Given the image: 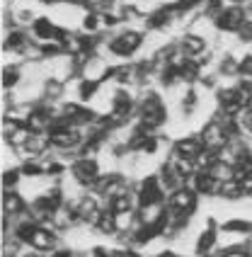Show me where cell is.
Segmentation results:
<instances>
[{
  "label": "cell",
  "instance_id": "6da1fadb",
  "mask_svg": "<svg viewBox=\"0 0 252 257\" xmlns=\"http://www.w3.org/2000/svg\"><path fill=\"white\" fill-rule=\"evenodd\" d=\"M17 238L29 245H34L37 250H51L56 245V238H54L51 230L42 228V226H34V223H22L17 228Z\"/></svg>",
  "mask_w": 252,
  "mask_h": 257
},
{
  "label": "cell",
  "instance_id": "7a4b0ae2",
  "mask_svg": "<svg viewBox=\"0 0 252 257\" xmlns=\"http://www.w3.org/2000/svg\"><path fill=\"white\" fill-rule=\"evenodd\" d=\"M49 139L58 148H73V146H78L83 141V134L78 128H70L68 121H54L51 128H49Z\"/></svg>",
  "mask_w": 252,
  "mask_h": 257
},
{
  "label": "cell",
  "instance_id": "3957f363",
  "mask_svg": "<svg viewBox=\"0 0 252 257\" xmlns=\"http://www.w3.org/2000/svg\"><path fill=\"white\" fill-rule=\"evenodd\" d=\"M247 92L245 90H235V87H228V90H221L218 92V102H221V107H223V112L228 116H235L242 109V107H247Z\"/></svg>",
  "mask_w": 252,
  "mask_h": 257
},
{
  "label": "cell",
  "instance_id": "277c9868",
  "mask_svg": "<svg viewBox=\"0 0 252 257\" xmlns=\"http://www.w3.org/2000/svg\"><path fill=\"white\" fill-rule=\"evenodd\" d=\"M141 116H143V119H141V124H143V126L155 128L158 124H163V119H165V107L155 100V97H151V100H146V104H143Z\"/></svg>",
  "mask_w": 252,
  "mask_h": 257
},
{
  "label": "cell",
  "instance_id": "5b68a950",
  "mask_svg": "<svg viewBox=\"0 0 252 257\" xmlns=\"http://www.w3.org/2000/svg\"><path fill=\"white\" fill-rule=\"evenodd\" d=\"M73 175L78 177V182H83V185H90V182H97L99 180V168L95 160H90V158H80L75 165H73Z\"/></svg>",
  "mask_w": 252,
  "mask_h": 257
},
{
  "label": "cell",
  "instance_id": "8992f818",
  "mask_svg": "<svg viewBox=\"0 0 252 257\" xmlns=\"http://www.w3.org/2000/svg\"><path fill=\"white\" fill-rule=\"evenodd\" d=\"M196 206V197L194 192H189V189H180V192H175L172 194V199H170V209L175 211V214L180 216H187L192 214Z\"/></svg>",
  "mask_w": 252,
  "mask_h": 257
},
{
  "label": "cell",
  "instance_id": "52a82bcc",
  "mask_svg": "<svg viewBox=\"0 0 252 257\" xmlns=\"http://www.w3.org/2000/svg\"><path fill=\"white\" fill-rule=\"evenodd\" d=\"M206 151V143H204V139L199 136H189V139H182V141L175 143V153H180V156L184 158H192V160H196V156H201Z\"/></svg>",
  "mask_w": 252,
  "mask_h": 257
},
{
  "label": "cell",
  "instance_id": "ba28073f",
  "mask_svg": "<svg viewBox=\"0 0 252 257\" xmlns=\"http://www.w3.org/2000/svg\"><path fill=\"white\" fill-rule=\"evenodd\" d=\"M163 199V187H160V180L158 177H148L143 187H141V206H151V204H158Z\"/></svg>",
  "mask_w": 252,
  "mask_h": 257
},
{
  "label": "cell",
  "instance_id": "9c48e42d",
  "mask_svg": "<svg viewBox=\"0 0 252 257\" xmlns=\"http://www.w3.org/2000/svg\"><path fill=\"white\" fill-rule=\"evenodd\" d=\"M141 39H143V37L136 34V32H126L124 37H116L112 42V51L119 54V56H129V54H134L141 46Z\"/></svg>",
  "mask_w": 252,
  "mask_h": 257
},
{
  "label": "cell",
  "instance_id": "30bf717a",
  "mask_svg": "<svg viewBox=\"0 0 252 257\" xmlns=\"http://www.w3.org/2000/svg\"><path fill=\"white\" fill-rule=\"evenodd\" d=\"M201 139L206 143V148H213V151H218V148H223L225 143H228V131L225 126H218V124H209V126L204 128V134H201Z\"/></svg>",
  "mask_w": 252,
  "mask_h": 257
},
{
  "label": "cell",
  "instance_id": "8fae6325",
  "mask_svg": "<svg viewBox=\"0 0 252 257\" xmlns=\"http://www.w3.org/2000/svg\"><path fill=\"white\" fill-rule=\"evenodd\" d=\"M168 168L175 172L180 180H187V177H192V175H194V160H192V158L180 156V153H175V156L170 158Z\"/></svg>",
  "mask_w": 252,
  "mask_h": 257
},
{
  "label": "cell",
  "instance_id": "7c38bea8",
  "mask_svg": "<svg viewBox=\"0 0 252 257\" xmlns=\"http://www.w3.org/2000/svg\"><path fill=\"white\" fill-rule=\"evenodd\" d=\"M218 187H221L218 185V177L211 170H199L194 175V189L199 194H211V192H216Z\"/></svg>",
  "mask_w": 252,
  "mask_h": 257
},
{
  "label": "cell",
  "instance_id": "4fadbf2b",
  "mask_svg": "<svg viewBox=\"0 0 252 257\" xmlns=\"http://www.w3.org/2000/svg\"><path fill=\"white\" fill-rule=\"evenodd\" d=\"M3 131H5L8 143H13V146H27V141H29V128L27 126L22 128L20 124H15V121H5Z\"/></svg>",
  "mask_w": 252,
  "mask_h": 257
},
{
  "label": "cell",
  "instance_id": "5bb4252c",
  "mask_svg": "<svg viewBox=\"0 0 252 257\" xmlns=\"http://www.w3.org/2000/svg\"><path fill=\"white\" fill-rule=\"evenodd\" d=\"M216 25L221 29H235L242 25V10L240 8H228L223 13L218 15V20H216Z\"/></svg>",
  "mask_w": 252,
  "mask_h": 257
},
{
  "label": "cell",
  "instance_id": "9a60e30c",
  "mask_svg": "<svg viewBox=\"0 0 252 257\" xmlns=\"http://www.w3.org/2000/svg\"><path fill=\"white\" fill-rule=\"evenodd\" d=\"M61 201H63V197H61V192H49L46 197H42V199H37V211H42V214H56L58 206H61Z\"/></svg>",
  "mask_w": 252,
  "mask_h": 257
},
{
  "label": "cell",
  "instance_id": "2e32d148",
  "mask_svg": "<svg viewBox=\"0 0 252 257\" xmlns=\"http://www.w3.org/2000/svg\"><path fill=\"white\" fill-rule=\"evenodd\" d=\"M78 214H80V218H83V221H87V223H97V218H99V206L95 204V199L85 197V199L78 204Z\"/></svg>",
  "mask_w": 252,
  "mask_h": 257
},
{
  "label": "cell",
  "instance_id": "e0dca14e",
  "mask_svg": "<svg viewBox=\"0 0 252 257\" xmlns=\"http://www.w3.org/2000/svg\"><path fill=\"white\" fill-rule=\"evenodd\" d=\"M165 226H168V214H160V218H155L153 223H148L146 228H141V235H136V238H139L141 243H146L148 238H153V235H158V233H163Z\"/></svg>",
  "mask_w": 252,
  "mask_h": 257
},
{
  "label": "cell",
  "instance_id": "ac0fdd59",
  "mask_svg": "<svg viewBox=\"0 0 252 257\" xmlns=\"http://www.w3.org/2000/svg\"><path fill=\"white\" fill-rule=\"evenodd\" d=\"M3 211L8 216L22 214V211H25V201H22V197L15 194V192H8V194L3 197Z\"/></svg>",
  "mask_w": 252,
  "mask_h": 257
},
{
  "label": "cell",
  "instance_id": "d6986e66",
  "mask_svg": "<svg viewBox=\"0 0 252 257\" xmlns=\"http://www.w3.org/2000/svg\"><path fill=\"white\" fill-rule=\"evenodd\" d=\"M131 204H134V199H131V194H129V192H116V194H112L109 209H112L114 214L121 216V214H129Z\"/></svg>",
  "mask_w": 252,
  "mask_h": 257
},
{
  "label": "cell",
  "instance_id": "ffe728a7",
  "mask_svg": "<svg viewBox=\"0 0 252 257\" xmlns=\"http://www.w3.org/2000/svg\"><path fill=\"white\" fill-rule=\"evenodd\" d=\"M46 124H49V112H46V109H34V112L27 116V128L34 131V134H39Z\"/></svg>",
  "mask_w": 252,
  "mask_h": 257
},
{
  "label": "cell",
  "instance_id": "44dd1931",
  "mask_svg": "<svg viewBox=\"0 0 252 257\" xmlns=\"http://www.w3.org/2000/svg\"><path fill=\"white\" fill-rule=\"evenodd\" d=\"M95 226H97L102 233H114V230H116V214H114L112 209H109V211H99V218Z\"/></svg>",
  "mask_w": 252,
  "mask_h": 257
},
{
  "label": "cell",
  "instance_id": "7402d4cb",
  "mask_svg": "<svg viewBox=\"0 0 252 257\" xmlns=\"http://www.w3.org/2000/svg\"><path fill=\"white\" fill-rule=\"evenodd\" d=\"M216 163H218V156H216L213 148H206V151H204L201 156H196V160H194V165L199 170H211Z\"/></svg>",
  "mask_w": 252,
  "mask_h": 257
},
{
  "label": "cell",
  "instance_id": "603a6c76",
  "mask_svg": "<svg viewBox=\"0 0 252 257\" xmlns=\"http://www.w3.org/2000/svg\"><path fill=\"white\" fill-rule=\"evenodd\" d=\"M66 114H68V119H73V121H92V116H95L90 109L78 107V104H68V107H66Z\"/></svg>",
  "mask_w": 252,
  "mask_h": 257
},
{
  "label": "cell",
  "instance_id": "cb8c5ba5",
  "mask_svg": "<svg viewBox=\"0 0 252 257\" xmlns=\"http://www.w3.org/2000/svg\"><path fill=\"white\" fill-rule=\"evenodd\" d=\"M182 46H184V51L189 54V56H196V54H201L204 49H206V44H204V39L201 37H184V42H182Z\"/></svg>",
  "mask_w": 252,
  "mask_h": 257
},
{
  "label": "cell",
  "instance_id": "d4e9b609",
  "mask_svg": "<svg viewBox=\"0 0 252 257\" xmlns=\"http://www.w3.org/2000/svg\"><path fill=\"white\" fill-rule=\"evenodd\" d=\"M218 194H221V197H228V199H233V197H240V194H245V192H242V187H240L238 180H225L223 185L218 187Z\"/></svg>",
  "mask_w": 252,
  "mask_h": 257
},
{
  "label": "cell",
  "instance_id": "484cf974",
  "mask_svg": "<svg viewBox=\"0 0 252 257\" xmlns=\"http://www.w3.org/2000/svg\"><path fill=\"white\" fill-rule=\"evenodd\" d=\"M121 182H124V180H121L119 175H112V177H99L97 182H95V187H97L102 194H114L112 189L114 187H119Z\"/></svg>",
  "mask_w": 252,
  "mask_h": 257
},
{
  "label": "cell",
  "instance_id": "4316f807",
  "mask_svg": "<svg viewBox=\"0 0 252 257\" xmlns=\"http://www.w3.org/2000/svg\"><path fill=\"white\" fill-rule=\"evenodd\" d=\"M235 172L238 175H252V153L247 151H242L235 160Z\"/></svg>",
  "mask_w": 252,
  "mask_h": 257
},
{
  "label": "cell",
  "instance_id": "83f0119b",
  "mask_svg": "<svg viewBox=\"0 0 252 257\" xmlns=\"http://www.w3.org/2000/svg\"><path fill=\"white\" fill-rule=\"evenodd\" d=\"M216 245V233L213 230H206L204 235H201V240H199V245H196V252H201V255H206L211 247Z\"/></svg>",
  "mask_w": 252,
  "mask_h": 257
},
{
  "label": "cell",
  "instance_id": "f1b7e54d",
  "mask_svg": "<svg viewBox=\"0 0 252 257\" xmlns=\"http://www.w3.org/2000/svg\"><path fill=\"white\" fill-rule=\"evenodd\" d=\"M34 29H37V34H39L42 39H51V37L56 34V29L51 27V22H49L46 17H42V20H39V22L34 25Z\"/></svg>",
  "mask_w": 252,
  "mask_h": 257
},
{
  "label": "cell",
  "instance_id": "f546056e",
  "mask_svg": "<svg viewBox=\"0 0 252 257\" xmlns=\"http://www.w3.org/2000/svg\"><path fill=\"white\" fill-rule=\"evenodd\" d=\"M51 143V139H42V136H29V141H27V151H32V153H39V151H44L46 146Z\"/></svg>",
  "mask_w": 252,
  "mask_h": 257
},
{
  "label": "cell",
  "instance_id": "4dcf8cb0",
  "mask_svg": "<svg viewBox=\"0 0 252 257\" xmlns=\"http://www.w3.org/2000/svg\"><path fill=\"white\" fill-rule=\"evenodd\" d=\"M114 107H116V114L114 116H124L126 112H129V107H131L129 95H126V92H119V95H116V100H114Z\"/></svg>",
  "mask_w": 252,
  "mask_h": 257
},
{
  "label": "cell",
  "instance_id": "1f68e13d",
  "mask_svg": "<svg viewBox=\"0 0 252 257\" xmlns=\"http://www.w3.org/2000/svg\"><path fill=\"white\" fill-rule=\"evenodd\" d=\"M168 17H170V10L155 13L153 17H151V27H163V25H168Z\"/></svg>",
  "mask_w": 252,
  "mask_h": 257
},
{
  "label": "cell",
  "instance_id": "d6a6232c",
  "mask_svg": "<svg viewBox=\"0 0 252 257\" xmlns=\"http://www.w3.org/2000/svg\"><path fill=\"white\" fill-rule=\"evenodd\" d=\"M20 46H25V34L13 32V34H10V39H8V49H20Z\"/></svg>",
  "mask_w": 252,
  "mask_h": 257
},
{
  "label": "cell",
  "instance_id": "836d02e7",
  "mask_svg": "<svg viewBox=\"0 0 252 257\" xmlns=\"http://www.w3.org/2000/svg\"><path fill=\"white\" fill-rule=\"evenodd\" d=\"M17 83V71L15 68H8V71H3V85L5 87H10Z\"/></svg>",
  "mask_w": 252,
  "mask_h": 257
},
{
  "label": "cell",
  "instance_id": "e575fe53",
  "mask_svg": "<svg viewBox=\"0 0 252 257\" xmlns=\"http://www.w3.org/2000/svg\"><path fill=\"white\" fill-rule=\"evenodd\" d=\"M182 75L187 78V80H196V75H199V68H196L194 63H187V66H182Z\"/></svg>",
  "mask_w": 252,
  "mask_h": 257
},
{
  "label": "cell",
  "instance_id": "d590c367",
  "mask_svg": "<svg viewBox=\"0 0 252 257\" xmlns=\"http://www.w3.org/2000/svg\"><path fill=\"white\" fill-rule=\"evenodd\" d=\"M252 226L250 223H242V221H230V223H225V230H250Z\"/></svg>",
  "mask_w": 252,
  "mask_h": 257
},
{
  "label": "cell",
  "instance_id": "8d00e7d4",
  "mask_svg": "<svg viewBox=\"0 0 252 257\" xmlns=\"http://www.w3.org/2000/svg\"><path fill=\"white\" fill-rule=\"evenodd\" d=\"M22 172H25V175H42V165H34V163H27V165H25V168H22Z\"/></svg>",
  "mask_w": 252,
  "mask_h": 257
},
{
  "label": "cell",
  "instance_id": "74e56055",
  "mask_svg": "<svg viewBox=\"0 0 252 257\" xmlns=\"http://www.w3.org/2000/svg\"><path fill=\"white\" fill-rule=\"evenodd\" d=\"M95 87H97V83H85V85L80 87V97H83V100H85V97H90Z\"/></svg>",
  "mask_w": 252,
  "mask_h": 257
},
{
  "label": "cell",
  "instance_id": "f35d334b",
  "mask_svg": "<svg viewBox=\"0 0 252 257\" xmlns=\"http://www.w3.org/2000/svg\"><path fill=\"white\" fill-rule=\"evenodd\" d=\"M17 182V172H5V177H3V185L5 187H13Z\"/></svg>",
  "mask_w": 252,
  "mask_h": 257
},
{
  "label": "cell",
  "instance_id": "ab89813d",
  "mask_svg": "<svg viewBox=\"0 0 252 257\" xmlns=\"http://www.w3.org/2000/svg\"><path fill=\"white\" fill-rule=\"evenodd\" d=\"M97 27V15H87L85 17V29H95Z\"/></svg>",
  "mask_w": 252,
  "mask_h": 257
},
{
  "label": "cell",
  "instance_id": "60d3db41",
  "mask_svg": "<svg viewBox=\"0 0 252 257\" xmlns=\"http://www.w3.org/2000/svg\"><path fill=\"white\" fill-rule=\"evenodd\" d=\"M242 124H245V128H250V131H252V107L245 112V116H242Z\"/></svg>",
  "mask_w": 252,
  "mask_h": 257
},
{
  "label": "cell",
  "instance_id": "b9f144b4",
  "mask_svg": "<svg viewBox=\"0 0 252 257\" xmlns=\"http://www.w3.org/2000/svg\"><path fill=\"white\" fill-rule=\"evenodd\" d=\"M223 257H250V255H247L245 250H240V247H238V250H228Z\"/></svg>",
  "mask_w": 252,
  "mask_h": 257
},
{
  "label": "cell",
  "instance_id": "7bdbcfd3",
  "mask_svg": "<svg viewBox=\"0 0 252 257\" xmlns=\"http://www.w3.org/2000/svg\"><path fill=\"white\" fill-rule=\"evenodd\" d=\"M240 34H242V39H252V22H250V25H242Z\"/></svg>",
  "mask_w": 252,
  "mask_h": 257
},
{
  "label": "cell",
  "instance_id": "ee69618b",
  "mask_svg": "<svg viewBox=\"0 0 252 257\" xmlns=\"http://www.w3.org/2000/svg\"><path fill=\"white\" fill-rule=\"evenodd\" d=\"M196 0H182V3H177V10H187V8H192Z\"/></svg>",
  "mask_w": 252,
  "mask_h": 257
},
{
  "label": "cell",
  "instance_id": "f6af8a7d",
  "mask_svg": "<svg viewBox=\"0 0 252 257\" xmlns=\"http://www.w3.org/2000/svg\"><path fill=\"white\" fill-rule=\"evenodd\" d=\"M49 172H51V175H56V172H63V165L54 163V165H49Z\"/></svg>",
  "mask_w": 252,
  "mask_h": 257
},
{
  "label": "cell",
  "instance_id": "bcb514c9",
  "mask_svg": "<svg viewBox=\"0 0 252 257\" xmlns=\"http://www.w3.org/2000/svg\"><path fill=\"white\" fill-rule=\"evenodd\" d=\"M85 5H90V8H97V5H102L104 0H83Z\"/></svg>",
  "mask_w": 252,
  "mask_h": 257
},
{
  "label": "cell",
  "instance_id": "7dc6e473",
  "mask_svg": "<svg viewBox=\"0 0 252 257\" xmlns=\"http://www.w3.org/2000/svg\"><path fill=\"white\" fill-rule=\"evenodd\" d=\"M184 104H187V109L194 104V92H189V95H187V102H184Z\"/></svg>",
  "mask_w": 252,
  "mask_h": 257
},
{
  "label": "cell",
  "instance_id": "c3c4849f",
  "mask_svg": "<svg viewBox=\"0 0 252 257\" xmlns=\"http://www.w3.org/2000/svg\"><path fill=\"white\" fill-rule=\"evenodd\" d=\"M158 257H177V252H170V250H165V252H160Z\"/></svg>",
  "mask_w": 252,
  "mask_h": 257
},
{
  "label": "cell",
  "instance_id": "681fc988",
  "mask_svg": "<svg viewBox=\"0 0 252 257\" xmlns=\"http://www.w3.org/2000/svg\"><path fill=\"white\" fill-rule=\"evenodd\" d=\"M211 8H221V0H211Z\"/></svg>",
  "mask_w": 252,
  "mask_h": 257
},
{
  "label": "cell",
  "instance_id": "f907efd6",
  "mask_svg": "<svg viewBox=\"0 0 252 257\" xmlns=\"http://www.w3.org/2000/svg\"><path fill=\"white\" fill-rule=\"evenodd\" d=\"M56 257H70V255H68V252H58Z\"/></svg>",
  "mask_w": 252,
  "mask_h": 257
},
{
  "label": "cell",
  "instance_id": "816d5d0a",
  "mask_svg": "<svg viewBox=\"0 0 252 257\" xmlns=\"http://www.w3.org/2000/svg\"><path fill=\"white\" fill-rule=\"evenodd\" d=\"M235 3H240V0H235Z\"/></svg>",
  "mask_w": 252,
  "mask_h": 257
}]
</instances>
